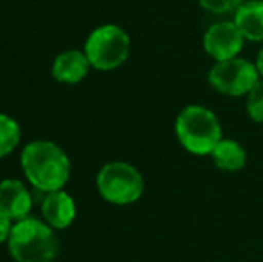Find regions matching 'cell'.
<instances>
[{"label":"cell","instance_id":"cell-1","mask_svg":"<svg viewBox=\"0 0 263 262\" xmlns=\"http://www.w3.org/2000/svg\"><path fill=\"white\" fill-rule=\"evenodd\" d=\"M22 171L36 190H61L70 178V158L54 142L34 140L22 151Z\"/></svg>","mask_w":263,"mask_h":262},{"label":"cell","instance_id":"cell-2","mask_svg":"<svg viewBox=\"0 0 263 262\" xmlns=\"http://www.w3.org/2000/svg\"><path fill=\"white\" fill-rule=\"evenodd\" d=\"M7 246L16 262H52L59 253L52 226L29 216L11 226Z\"/></svg>","mask_w":263,"mask_h":262},{"label":"cell","instance_id":"cell-3","mask_svg":"<svg viewBox=\"0 0 263 262\" xmlns=\"http://www.w3.org/2000/svg\"><path fill=\"white\" fill-rule=\"evenodd\" d=\"M176 136L192 154H211L222 140V128L217 115L204 106H186L176 119Z\"/></svg>","mask_w":263,"mask_h":262},{"label":"cell","instance_id":"cell-4","mask_svg":"<svg viewBox=\"0 0 263 262\" xmlns=\"http://www.w3.org/2000/svg\"><path fill=\"white\" fill-rule=\"evenodd\" d=\"M131 50L129 34L115 24H106L91 31L88 36L84 53L90 65L97 70H115L125 63Z\"/></svg>","mask_w":263,"mask_h":262},{"label":"cell","instance_id":"cell-5","mask_svg":"<svg viewBox=\"0 0 263 262\" xmlns=\"http://www.w3.org/2000/svg\"><path fill=\"white\" fill-rule=\"evenodd\" d=\"M97 189L106 201L129 205L142 196L143 178L138 169L127 162H109L99 171Z\"/></svg>","mask_w":263,"mask_h":262},{"label":"cell","instance_id":"cell-6","mask_svg":"<svg viewBox=\"0 0 263 262\" xmlns=\"http://www.w3.org/2000/svg\"><path fill=\"white\" fill-rule=\"evenodd\" d=\"M260 77L256 63H251L238 56L226 61H217L208 74L211 88L229 97L247 95Z\"/></svg>","mask_w":263,"mask_h":262},{"label":"cell","instance_id":"cell-7","mask_svg":"<svg viewBox=\"0 0 263 262\" xmlns=\"http://www.w3.org/2000/svg\"><path fill=\"white\" fill-rule=\"evenodd\" d=\"M243 42L246 38L240 32L238 25L233 20H224L210 25L202 38V47H204L206 54L215 61H226L238 56Z\"/></svg>","mask_w":263,"mask_h":262},{"label":"cell","instance_id":"cell-8","mask_svg":"<svg viewBox=\"0 0 263 262\" xmlns=\"http://www.w3.org/2000/svg\"><path fill=\"white\" fill-rule=\"evenodd\" d=\"M32 194L20 180L0 182V210L11 221H20L29 216L32 208Z\"/></svg>","mask_w":263,"mask_h":262},{"label":"cell","instance_id":"cell-9","mask_svg":"<svg viewBox=\"0 0 263 262\" xmlns=\"http://www.w3.org/2000/svg\"><path fill=\"white\" fill-rule=\"evenodd\" d=\"M42 216L55 230H65L76 219V203L63 189L45 193L42 198Z\"/></svg>","mask_w":263,"mask_h":262},{"label":"cell","instance_id":"cell-10","mask_svg":"<svg viewBox=\"0 0 263 262\" xmlns=\"http://www.w3.org/2000/svg\"><path fill=\"white\" fill-rule=\"evenodd\" d=\"M90 60L84 50H65L52 63V76L55 81L65 84H76L88 76L90 70Z\"/></svg>","mask_w":263,"mask_h":262},{"label":"cell","instance_id":"cell-11","mask_svg":"<svg viewBox=\"0 0 263 262\" xmlns=\"http://www.w3.org/2000/svg\"><path fill=\"white\" fill-rule=\"evenodd\" d=\"M233 22L246 40L263 42V0H246L235 11Z\"/></svg>","mask_w":263,"mask_h":262},{"label":"cell","instance_id":"cell-12","mask_svg":"<svg viewBox=\"0 0 263 262\" xmlns=\"http://www.w3.org/2000/svg\"><path fill=\"white\" fill-rule=\"evenodd\" d=\"M213 158V164L222 171H240L246 165L247 154L243 147L240 146L236 140L231 138H222L220 142L215 146V149L210 154Z\"/></svg>","mask_w":263,"mask_h":262},{"label":"cell","instance_id":"cell-13","mask_svg":"<svg viewBox=\"0 0 263 262\" xmlns=\"http://www.w3.org/2000/svg\"><path fill=\"white\" fill-rule=\"evenodd\" d=\"M22 130L13 117L0 113V158L7 156L20 144Z\"/></svg>","mask_w":263,"mask_h":262},{"label":"cell","instance_id":"cell-14","mask_svg":"<svg viewBox=\"0 0 263 262\" xmlns=\"http://www.w3.org/2000/svg\"><path fill=\"white\" fill-rule=\"evenodd\" d=\"M247 113L254 123H263V77L247 94Z\"/></svg>","mask_w":263,"mask_h":262},{"label":"cell","instance_id":"cell-15","mask_svg":"<svg viewBox=\"0 0 263 262\" xmlns=\"http://www.w3.org/2000/svg\"><path fill=\"white\" fill-rule=\"evenodd\" d=\"M246 0H199V6L211 14L235 13Z\"/></svg>","mask_w":263,"mask_h":262},{"label":"cell","instance_id":"cell-16","mask_svg":"<svg viewBox=\"0 0 263 262\" xmlns=\"http://www.w3.org/2000/svg\"><path fill=\"white\" fill-rule=\"evenodd\" d=\"M9 234H11V219L0 210V244L4 241H7Z\"/></svg>","mask_w":263,"mask_h":262},{"label":"cell","instance_id":"cell-17","mask_svg":"<svg viewBox=\"0 0 263 262\" xmlns=\"http://www.w3.org/2000/svg\"><path fill=\"white\" fill-rule=\"evenodd\" d=\"M256 66H258V72H260V76L263 77V47H261L260 53H258V58H256Z\"/></svg>","mask_w":263,"mask_h":262}]
</instances>
